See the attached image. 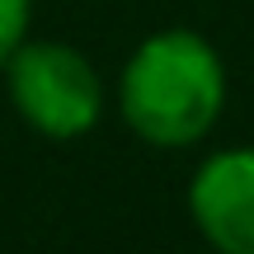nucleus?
<instances>
[{
    "label": "nucleus",
    "instance_id": "obj_1",
    "mask_svg": "<svg viewBox=\"0 0 254 254\" xmlns=\"http://www.w3.org/2000/svg\"><path fill=\"white\" fill-rule=\"evenodd\" d=\"M226 90V62L207 33L155 28L127 52L113 99L136 141L155 151H189L221 123Z\"/></svg>",
    "mask_w": 254,
    "mask_h": 254
},
{
    "label": "nucleus",
    "instance_id": "obj_2",
    "mask_svg": "<svg viewBox=\"0 0 254 254\" xmlns=\"http://www.w3.org/2000/svg\"><path fill=\"white\" fill-rule=\"evenodd\" d=\"M9 109L47 141H80L109 109L104 75L80 47L57 38H24L0 66Z\"/></svg>",
    "mask_w": 254,
    "mask_h": 254
},
{
    "label": "nucleus",
    "instance_id": "obj_3",
    "mask_svg": "<svg viewBox=\"0 0 254 254\" xmlns=\"http://www.w3.org/2000/svg\"><path fill=\"white\" fill-rule=\"evenodd\" d=\"M189 221L212 254H254V146H221L189 174Z\"/></svg>",
    "mask_w": 254,
    "mask_h": 254
},
{
    "label": "nucleus",
    "instance_id": "obj_4",
    "mask_svg": "<svg viewBox=\"0 0 254 254\" xmlns=\"http://www.w3.org/2000/svg\"><path fill=\"white\" fill-rule=\"evenodd\" d=\"M33 28V0H0V66Z\"/></svg>",
    "mask_w": 254,
    "mask_h": 254
}]
</instances>
